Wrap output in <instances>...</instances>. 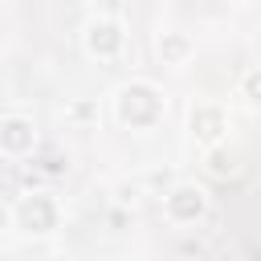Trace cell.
<instances>
[{
  "label": "cell",
  "instance_id": "1",
  "mask_svg": "<svg viewBox=\"0 0 261 261\" xmlns=\"http://www.w3.org/2000/svg\"><path fill=\"white\" fill-rule=\"evenodd\" d=\"M159 114H163V102H159L155 86L135 82V86H126V90L118 94V118H122V122H130V126H151Z\"/></svg>",
  "mask_w": 261,
  "mask_h": 261
},
{
  "label": "cell",
  "instance_id": "2",
  "mask_svg": "<svg viewBox=\"0 0 261 261\" xmlns=\"http://www.w3.org/2000/svg\"><path fill=\"white\" fill-rule=\"evenodd\" d=\"M204 208H208V200H204V188H192V184H184V188H175V192L167 196V212H171L179 224H192L196 216H204Z\"/></svg>",
  "mask_w": 261,
  "mask_h": 261
},
{
  "label": "cell",
  "instance_id": "3",
  "mask_svg": "<svg viewBox=\"0 0 261 261\" xmlns=\"http://www.w3.org/2000/svg\"><path fill=\"white\" fill-rule=\"evenodd\" d=\"M86 45H90V53H98V57H114V53L122 49V29H118L114 20H94L90 33H86Z\"/></svg>",
  "mask_w": 261,
  "mask_h": 261
},
{
  "label": "cell",
  "instance_id": "4",
  "mask_svg": "<svg viewBox=\"0 0 261 261\" xmlns=\"http://www.w3.org/2000/svg\"><path fill=\"white\" fill-rule=\"evenodd\" d=\"M0 147L12 151V155L29 151V147H33V122H24V118H4V122H0Z\"/></svg>",
  "mask_w": 261,
  "mask_h": 261
},
{
  "label": "cell",
  "instance_id": "5",
  "mask_svg": "<svg viewBox=\"0 0 261 261\" xmlns=\"http://www.w3.org/2000/svg\"><path fill=\"white\" fill-rule=\"evenodd\" d=\"M192 130L204 139V143H220V130H224V114L216 106H200L192 110Z\"/></svg>",
  "mask_w": 261,
  "mask_h": 261
},
{
  "label": "cell",
  "instance_id": "6",
  "mask_svg": "<svg viewBox=\"0 0 261 261\" xmlns=\"http://www.w3.org/2000/svg\"><path fill=\"white\" fill-rule=\"evenodd\" d=\"M241 98H245L249 106H261V69H249V73L241 77Z\"/></svg>",
  "mask_w": 261,
  "mask_h": 261
},
{
  "label": "cell",
  "instance_id": "7",
  "mask_svg": "<svg viewBox=\"0 0 261 261\" xmlns=\"http://www.w3.org/2000/svg\"><path fill=\"white\" fill-rule=\"evenodd\" d=\"M159 45H167V49H171V57H175V61H179V57H184V53H188V45H184V41H179V37H175V33H167V37H163V41H159Z\"/></svg>",
  "mask_w": 261,
  "mask_h": 261
}]
</instances>
